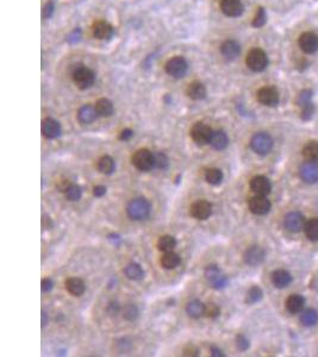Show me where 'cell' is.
I'll return each instance as SVG.
<instances>
[{"mask_svg": "<svg viewBox=\"0 0 318 357\" xmlns=\"http://www.w3.org/2000/svg\"><path fill=\"white\" fill-rule=\"evenodd\" d=\"M246 62L250 70L262 71L267 67L268 57L264 50H261L259 48H254L247 55Z\"/></svg>", "mask_w": 318, "mask_h": 357, "instance_id": "3957f363", "label": "cell"}, {"mask_svg": "<svg viewBox=\"0 0 318 357\" xmlns=\"http://www.w3.org/2000/svg\"><path fill=\"white\" fill-rule=\"evenodd\" d=\"M133 136H134L133 130H130V129H124V130L120 133L119 138L122 139V141H129V139H131V137Z\"/></svg>", "mask_w": 318, "mask_h": 357, "instance_id": "816d5d0a", "label": "cell"}, {"mask_svg": "<svg viewBox=\"0 0 318 357\" xmlns=\"http://www.w3.org/2000/svg\"><path fill=\"white\" fill-rule=\"evenodd\" d=\"M210 144L213 149L216 150H224L229 144V139H227V134L224 131H213L212 136H211Z\"/></svg>", "mask_w": 318, "mask_h": 357, "instance_id": "484cf974", "label": "cell"}, {"mask_svg": "<svg viewBox=\"0 0 318 357\" xmlns=\"http://www.w3.org/2000/svg\"><path fill=\"white\" fill-rule=\"evenodd\" d=\"M190 214L198 221H206L212 214V204L207 200H198L191 205Z\"/></svg>", "mask_w": 318, "mask_h": 357, "instance_id": "9c48e42d", "label": "cell"}, {"mask_svg": "<svg viewBox=\"0 0 318 357\" xmlns=\"http://www.w3.org/2000/svg\"><path fill=\"white\" fill-rule=\"evenodd\" d=\"M272 282L276 288H285L292 282V276L287 270L278 269V270L273 271Z\"/></svg>", "mask_w": 318, "mask_h": 357, "instance_id": "44dd1931", "label": "cell"}, {"mask_svg": "<svg viewBox=\"0 0 318 357\" xmlns=\"http://www.w3.org/2000/svg\"><path fill=\"white\" fill-rule=\"evenodd\" d=\"M72 78L74 84L80 89H87L94 84L95 75L94 73L84 65H76L74 67Z\"/></svg>", "mask_w": 318, "mask_h": 357, "instance_id": "7a4b0ae2", "label": "cell"}, {"mask_svg": "<svg viewBox=\"0 0 318 357\" xmlns=\"http://www.w3.org/2000/svg\"><path fill=\"white\" fill-rule=\"evenodd\" d=\"M250 189L257 196H267L272 191V185L271 181L266 177L257 175L250 180Z\"/></svg>", "mask_w": 318, "mask_h": 357, "instance_id": "5bb4252c", "label": "cell"}, {"mask_svg": "<svg viewBox=\"0 0 318 357\" xmlns=\"http://www.w3.org/2000/svg\"><path fill=\"white\" fill-rule=\"evenodd\" d=\"M48 320H49L48 319V314H46V313L43 311L42 312V326H43V328H45L46 324H48Z\"/></svg>", "mask_w": 318, "mask_h": 357, "instance_id": "9f6ffc18", "label": "cell"}, {"mask_svg": "<svg viewBox=\"0 0 318 357\" xmlns=\"http://www.w3.org/2000/svg\"><path fill=\"white\" fill-rule=\"evenodd\" d=\"M175 246H177V240H175L173 236L164 235L162 237L159 238L158 241V248L161 251L167 252V251H173Z\"/></svg>", "mask_w": 318, "mask_h": 357, "instance_id": "836d02e7", "label": "cell"}, {"mask_svg": "<svg viewBox=\"0 0 318 357\" xmlns=\"http://www.w3.org/2000/svg\"><path fill=\"white\" fill-rule=\"evenodd\" d=\"M304 305H305V299L299 294H292L286 299L287 311L293 313V314L301 312V310L304 309Z\"/></svg>", "mask_w": 318, "mask_h": 357, "instance_id": "d4e9b609", "label": "cell"}, {"mask_svg": "<svg viewBox=\"0 0 318 357\" xmlns=\"http://www.w3.org/2000/svg\"><path fill=\"white\" fill-rule=\"evenodd\" d=\"M65 194H66V198H67L69 201H78V200L81 199L82 191L78 185H72L69 188L67 189V191L65 192Z\"/></svg>", "mask_w": 318, "mask_h": 357, "instance_id": "ab89813d", "label": "cell"}, {"mask_svg": "<svg viewBox=\"0 0 318 357\" xmlns=\"http://www.w3.org/2000/svg\"><path fill=\"white\" fill-rule=\"evenodd\" d=\"M97 116V110L91 105H84L79 109L78 118L82 124H91V123L94 122Z\"/></svg>", "mask_w": 318, "mask_h": 357, "instance_id": "603a6c76", "label": "cell"}, {"mask_svg": "<svg viewBox=\"0 0 318 357\" xmlns=\"http://www.w3.org/2000/svg\"><path fill=\"white\" fill-rule=\"evenodd\" d=\"M120 311V306L117 301H111L108 305V312L110 315H117Z\"/></svg>", "mask_w": 318, "mask_h": 357, "instance_id": "bcb514c9", "label": "cell"}, {"mask_svg": "<svg viewBox=\"0 0 318 357\" xmlns=\"http://www.w3.org/2000/svg\"><path fill=\"white\" fill-rule=\"evenodd\" d=\"M169 166V160L166 154L155 153L154 154V167L158 169H167Z\"/></svg>", "mask_w": 318, "mask_h": 357, "instance_id": "74e56055", "label": "cell"}, {"mask_svg": "<svg viewBox=\"0 0 318 357\" xmlns=\"http://www.w3.org/2000/svg\"><path fill=\"white\" fill-rule=\"evenodd\" d=\"M221 10L227 17H238L243 13V4L241 0H221Z\"/></svg>", "mask_w": 318, "mask_h": 357, "instance_id": "e0dca14e", "label": "cell"}, {"mask_svg": "<svg viewBox=\"0 0 318 357\" xmlns=\"http://www.w3.org/2000/svg\"><path fill=\"white\" fill-rule=\"evenodd\" d=\"M221 53L227 60H234L240 55L241 46L235 41H226L221 46Z\"/></svg>", "mask_w": 318, "mask_h": 357, "instance_id": "7402d4cb", "label": "cell"}, {"mask_svg": "<svg viewBox=\"0 0 318 357\" xmlns=\"http://www.w3.org/2000/svg\"><path fill=\"white\" fill-rule=\"evenodd\" d=\"M199 350L194 345H187L185 349H183V355L185 356H198Z\"/></svg>", "mask_w": 318, "mask_h": 357, "instance_id": "681fc988", "label": "cell"}, {"mask_svg": "<svg viewBox=\"0 0 318 357\" xmlns=\"http://www.w3.org/2000/svg\"><path fill=\"white\" fill-rule=\"evenodd\" d=\"M95 110H97L98 116L100 117H110L112 113H114V105H112L111 101L109 99H99V100L95 103Z\"/></svg>", "mask_w": 318, "mask_h": 357, "instance_id": "f546056e", "label": "cell"}, {"mask_svg": "<svg viewBox=\"0 0 318 357\" xmlns=\"http://www.w3.org/2000/svg\"><path fill=\"white\" fill-rule=\"evenodd\" d=\"M106 194V188L104 187V186H95L94 188H93V196L97 197V198H100V197H104Z\"/></svg>", "mask_w": 318, "mask_h": 357, "instance_id": "f5cc1de1", "label": "cell"}, {"mask_svg": "<svg viewBox=\"0 0 318 357\" xmlns=\"http://www.w3.org/2000/svg\"><path fill=\"white\" fill-rule=\"evenodd\" d=\"M301 180L306 183L318 182V163L315 161L304 162L299 168Z\"/></svg>", "mask_w": 318, "mask_h": 357, "instance_id": "8fae6325", "label": "cell"}, {"mask_svg": "<svg viewBox=\"0 0 318 357\" xmlns=\"http://www.w3.org/2000/svg\"><path fill=\"white\" fill-rule=\"evenodd\" d=\"M187 62L186 60L182 56H175L172 57L171 60H168V62L166 63V71L168 75L173 76V78H182L183 75L187 71Z\"/></svg>", "mask_w": 318, "mask_h": 357, "instance_id": "52a82bcc", "label": "cell"}, {"mask_svg": "<svg viewBox=\"0 0 318 357\" xmlns=\"http://www.w3.org/2000/svg\"><path fill=\"white\" fill-rule=\"evenodd\" d=\"M186 92H187L188 97L193 99V100H203V99L206 97V89L199 81H194L188 85Z\"/></svg>", "mask_w": 318, "mask_h": 357, "instance_id": "cb8c5ba5", "label": "cell"}, {"mask_svg": "<svg viewBox=\"0 0 318 357\" xmlns=\"http://www.w3.org/2000/svg\"><path fill=\"white\" fill-rule=\"evenodd\" d=\"M128 216L134 221H143L150 213V204L144 198H135L127 206Z\"/></svg>", "mask_w": 318, "mask_h": 357, "instance_id": "6da1fadb", "label": "cell"}, {"mask_svg": "<svg viewBox=\"0 0 318 357\" xmlns=\"http://www.w3.org/2000/svg\"><path fill=\"white\" fill-rule=\"evenodd\" d=\"M98 170L101 173V174H105V175H110L114 172V168H116V164H114V158L111 156H103V157L99 158L98 161Z\"/></svg>", "mask_w": 318, "mask_h": 357, "instance_id": "f1b7e54d", "label": "cell"}, {"mask_svg": "<svg viewBox=\"0 0 318 357\" xmlns=\"http://www.w3.org/2000/svg\"><path fill=\"white\" fill-rule=\"evenodd\" d=\"M72 185H73V183L70 182L69 180H66V178H64V180H60L59 182L56 183V187L60 192H64V193H65V192L67 191V189L69 188Z\"/></svg>", "mask_w": 318, "mask_h": 357, "instance_id": "7dc6e473", "label": "cell"}, {"mask_svg": "<svg viewBox=\"0 0 318 357\" xmlns=\"http://www.w3.org/2000/svg\"><path fill=\"white\" fill-rule=\"evenodd\" d=\"M42 134L46 138H56L61 134V125L53 118H45L42 122Z\"/></svg>", "mask_w": 318, "mask_h": 357, "instance_id": "ac0fdd59", "label": "cell"}, {"mask_svg": "<svg viewBox=\"0 0 318 357\" xmlns=\"http://www.w3.org/2000/svg\"><path fill=\"white\" fill-rule=\"evenodd\" d=\"M300 323L304 326H314L318 323V312L314 309H309L304 311L300 315Z\"/></svg>", "mask_w": 318, "mask_h": 357, "instance_id": "e575fe53", "label": "cell"}, {"mask_svg": "<svg viewBox=\"0 0 318 357\" xmlns=\"http://www.w3.org/2000/svg\"><path fill=\"white\" fill-rule=\"evenodd\" d=\"M205 180L210 183V185L217 186L223 181V172L218 168H210L205 173Z\"/></svg>", "mask_w": 318, "mask_h": 357, "instance_id": "d590c367", "label": "cell"}, {"mask_svg": "<svg viewBox=\"0 0 318 357\" xmlns=\"http://www.w3.org/2000/svg\"><path fill=\"white\" fill-rule=\"evenodd\" d=\"M124 274L127 275L128 279L134 280V281H138V280H142L144 277V271L143 269L137 263H130L124 269Z\"/></svg>", "mask_w": 318, "mask_h": 357, "instance_id": "4dcf8cb0", "label": "cell"}, {"mask_svg": "<svg viewBox=\"0 0 318 357\" xmlns=\"http://www.w3.org/2000/svg\"><path fill=\"white\" fill-rule=\"evenodd\" d=\"M138 317V309L133 304H129L123 309V318L129 321H134Z\"/></svg>", "mask_w": 318, "mask_h": 357, "instance_id": "f35d334b", "label": "cell"}, {"mask_svg": "<svg viewBox=\"0 0 318 357\" xmlns=\"http://www.w3.org/2000/svg\"><path fill=\"white\" fill-rule=\"evenodd\" d=\"M133 164L141 172H149L154 168V154L148 149H139L131 157Z\"/></svg>", "mask_w": 318, "mask_h": 357, "instance_id": "277c9868", "label": "cell"}, {"mask_svg": "<svg viewBox=\"0 0 318 357\" xmlns=\"http://www.w3.org/2000/svg\"><path fill=\"white\" fill-rule=\"evenodd\" d=\"M213 131L209 125L204 123H196L191 129V137L198 145H205L210 143Z\"/></svg>", "mask_w": 318, "mask_h": 357, "instance_id": "8992f818", "label": "cell"}, {"mask_svg": "<svg viewBox=\"0 0 318 357\" xmlns=\"http://www.w3.org/2000/svg\"><path fill=\"white\" fill-rule=\"evenodd\" d=\"M236 345L238 350L246 351L248 350L249 347H250V343H249V340L246 336H243V335H238L236 337Z\"/></svg>", "mask_w": 318, "mask_h": 357, "instance_id": "f6af8a7d", "label": "cell"}, {"mask_svg": "<svg viewBox=\"0 0 318 357\" xmlns=\"http://www.w3.org/2000/svg\"><path fill=\"white\" fill-rule=\"evenodd\" d=\"M204 311L205 305L198 299H193V300H191L190 303L186 305V312L191 318H194V319H198L202 315H204Z\"/></svg>", "mask_w": 318, "mask_h": 357, "instance_id": "83f0119b", "label": "cell"}, {"mask_svg": "<svg viewBox=\"0 0 318 357\" xmlns=\"http://www.w3.org/2000/svg\"><path fill=\"white\" fill-rule=\"evenodd\" d=\"M304 232L310 241H318V218H311L308 222H305Z\"/></svg>", "mask_w": 318, "mask_h": 357, "instance_id": "1f68e13d", "label": "cell"}, {"mask_svg": "<svg viewBox=\"0 0 318 357\" xmlns=\"http://www.w3.org/2000/svg\"><path fill=\"white\" fill-rule=\"evenodd\" d=\"M219 314H221V309H219L218 305H216L215 303H209L205 305V317L210 318V319H216V318L219 317Z\"/></svg>", "mask_w": 318, "mask_h": 357, "instance_id": "60d3db41", "label": "cell"}, {"mask_svg": "<svg viewBox=\"0 0 318 357\" xmlns=\"http://www.w3.org/2000/svg\"><path fill=\"white\" fill-rule=\"evenodd\" d=\"M249 210L257 216H264L271 211V201L265 196H255L249 200Z\"/></svg>", "mask_w": 318, "mask_h": 357, "instance_id": "7c38bea8", "label": "cell"}, {"mask_svg": "<svg viewBox=\"0 0 318 357\" xmlns=\"http://www.w3.org/2000/svg\"><path fill=\"white\" fill-rule=\"evenodd\" d=\"M262 296H264V292H262L261 288L257 287V286H254V287H251L250 290H248V293H247V303L248 304L259 303V301L262 299Z\"/></svg>", "mask_w": 318, "mask_h": 357, "instance_id": "8d00e7d4", "label": "cell"}, {"mask_svg": "<svg viewBox=\"0 0 318 357\" xmlns=\"http://www.w3.org/2000/svg\"><path fill=\"white\" fill-rule=\"evenodd\" d=\"M299 46L306 54H314L318 50V36L314 32H304L299 37Z\"/></svg>", "mask_w": 318, "mask_h": 357, "instance_id": "9a60e30c", "label": "cell"}, {"mask_svg": "<svg viewBox=\"0 0 318 357\" xmlns=\"http://www.w3.org/2000/svg\"><path fill=\"white\" fill-rule=\"evenodd\" d=\"M205 277L209 281V284L212 285V287L216 290H222L227 285V276L223 275L221 269L215 265H211L205 269Z\"/></svg>", "mask_w": 318, "mask_h": 357, "instance_id": "ba28073f", "label": "cell"}, {"mask_svg": "<svg viewBox=\"0 0 318 357\" xmlns=\"http://www.w3.org/2000/svg\"><path fill=\"white\" fill-rule=\"evenodd\" d=\"M266 254L265 250L259 245H251L246 250L245 252V262L247 265L255 267V266L261 265L265 261Z\"/></svg>", "mask_w": 318, "mask_h": 357, "instance_id": "4fadbf2b", "label": "cell"}, {"mask_svg": "<svg viewBox=\"0 0 318 357\" xmlns=\"http://www.w3.org/2000/svg\"><path fill=\"white\" fill-rule=\"evenodd\" d=\"M211 355L215 356V357H224L223 351H222L221 349H218V348H216V347L211 348Z\"/></svg>", "mask_w": 318, "mask_h": 357, "instance_id": "db71d44e", "label": "cell"}, {"mask_svg": "<svg viewBox=\"0 0 318 357\" xmlns=\"http://www.w3.org/2000/svg\"><path fill=\"white\" fill-rule=\"evenodd\" d=\"M182 262V259L178 254H175L174 251H167L161 256L160 259V263L161 266L164 269H174L177 268L178 266L180 265Z\"/></svg>", "mask_w": 318, "mask_h": 357, "instance_id": "4316f807", "label": "cell"}, {"mask_svg": "<svg viewBox=\"0 0 318 357\" xmlns=\"http://www.w3.org/2000/svg\"><path fill=\"white\" fill-rule=\"evenodd\" d=\"M303 155L308 161H318V142L310 141L304 145Z\"/></svg>", "mask_w": 318, "mask_h": 357, "instance_id": "d6a6232c", "label": "cell"}, {"mask_svg": "<svg viewBox=\"0 0 318 357\" xmlns=\"http://www.w3.org/2000/svg\"><path fill=\"white\" fill-rule=\"evenodd\" d=\"M285 226L291 232H299L304 230L305 219L299 212H290L285 217Z\"/></svg>", "mask_w": 318, "mask_h": 357, "instance_id": "2e32d148", "label": "cell"}, {"mask_svg": "<svg viewBox=\"0 0 318 357\" xmlns=\"http://www.w3.org/2000/svg\"><path fill=\"white\" fill-rule=\"evenodd\" d=\"M266 22H267V13H266L264 7H259L256 15H255V17L253 19V26L261 27L265 25Z\"/></svg>", "mask_w": 318, "mask_h": 357, "instance_id": "b9f144b4", "label": "cell"}, {"mask_svg": "<svg viewBox=\"0 0 318 357\" xmlns=\"http://www.w3.org/2000/svg\"><path fill=\"white\" fill-rule=\"evenodd\" d=\"M250 147L257 155H267L273 148V139L268 134L257 133L251 138Z\"/></svg>", "mask_w": 318, "mask_h": 357, "instance_id": "5b68a950", "label": "cell"}, {"mask_svg": "<svg viewBox=\"0 0 318 357\" xmlns=\"http://www.w3.org/2000/svg\"><path fill=\"white\" fill-rule=\"evenodd\" d=\"M315 113V105L312 103L306 104V105L303 106V110H301V119L303 120H310L314 116Z\"/></svg>", "mask_w": 318, "mask_h": 357, "instance_id": "7bdbcfd3", "label": "cell"}, {"mask_svg": "<svg viewBox=\"0 0 318 357\" xmlns=\"http://www.w3.org/2000/svg\"><path fill=\"white\" fill-rule=\"evenodd\" d=\"M54 12V4L53 2H48L45 7L43 9V18H50Z\"/></svg>", "mask_w": 318, "mask_h": 357, "instance_id": "f907efd6", "label": "cell"}, {"mask_svg": "<svg viewBox=\"0 0 318 357\" xmlns=\"http://www.w3.org/2000/svg\"><path fill=\"white\" fill-rule=\"evenodd\" d=\"M311 98H312V92L311 90L309 89H305L303 90V92L299 93V95H298V105L303 107L304 105H306V104L311 103Z\"/></svg>", "mask_w": 318, "mask_h": 357, "instance_id": "ee69618b", "label": "cell"}, {"mask_svg": "<svg viewBox=\"0 0 318 357\" xmlns=\"http://www.w3.org/2000/svg\"><path fill=\"white\" fill-rule=\"evenodd\" d=\"M78 31H79V29L74 30L73 34L69 36V38H68V41H69L70 43H74V42H76V41H79V38H80V32H79V34L76 35V32H78Z\"/></svg>", "mask_w": 318, "mask_h": 357, "instance_id": "11a10c76", "label": "cell"}, {"mask_svg": "<svg viewBox=\"0 0 318 357\" xmlns=\"http://www.w3.org/2000/svg\"><path fill=\"white\" fill-rule=\"evenodd\" d=\"M257 100L265 106H276L279 104V92L275 87L266 86L257 90Z\"/></svg>", "mask_w": 318, "mask_h": 357, "instance_id": "30bf717a", "label": "cell"}, {"mask_svg": "<svg viewBox=\"0 0 318 357\" xmlns=\"http://www.w3.org/2000/svg\"><path fill=\"white\" fill-rule=\"evenodd\" d=\"M93 35L98 40H110L114 35V27L105 21H98L93 24Z\"/></svg>", "mask_w": 318, "mask_h": 357, "instance_id": "d6986e66", "label": "cell"}, {"mask_svg": "<svg viewBox=\"0 0 318 357\" xmlns=\"http://www.w3.org/2000/svg\"><path fill=\"white\" fill-rule=\"evenodd\" d=\"M53 286H54L53 281H51V279H49V277H45V279H43L42 282H41L42 292H49V290H51Z\"/></svg>", "mask_w": 318, "mask_h": 357, "instance_id": "c3c4849f", "label": "cell"}, {"mask_svg": "<svg viewBox=\"0 0 318 357\" xmlns=\"http://www.w3.org/2000/svg\"><path fill=\"white\" fill-rule=\"evenodd\" d=\"M66 290L70 293V294L74 296H80L84 294L85 290H86V286H85V282L82 281L79 277H69V279L66 280Z\"/></svg>", "mask_w": 318, "mask_h": 357, "instance_id": "ffe728a7", "label": "cell"}]
</instances>
